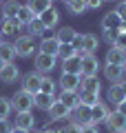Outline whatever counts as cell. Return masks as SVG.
<instances>
[{"label": "cell", "instance_id": "obj_1", "mask_svg": "<svg viewBox=\"0 0 126 133\" xmlns=\"http://www.w3.org/2000/svg\"><path fill=\"white\" fill-rule=\"evenodd\" d=\"M13 47L18 58H33L38 53V38L29 36V33H20V36H16Z\"/></svg>", "mask_w": 126, "mask_h": 133}, {"label": "cell", "instance_id": "obj_2", "mask_svg": "<svg viewBox=\"0 0 126 133\" xmlns=\"http://www.w3.org/2000/svg\"><path fill=\"white\" fill-rule=\"evenodd\" d=\"M11 107H13L16 113H20V111H33L36 109L33 93H29V91H24V89L16 91V93L11 95Z\"/></svg>", "mask_w": 126, "mask_h": 133}, {"label": "cell", "instance_id": "obj_3", "mask_svg": "<svg viewBox=\"0 0 126 133\" xmlns=\"http://www.w3.org/2000/svg\"><path fill=\"white\" fill-rule=\"evenodd\" d=\"M33 66H36V71L42 73V76H51V71H55V66H58V58L38 51L33 56Z\"/></svg>", "mask_w": 126, "mask_h": 133}, {"label": "cell", "instance_id": "obj_4", "mask_svg": "<svg viewBox=\"0 0 126 133\" xmlns=\"http://www.w3.org/2000/svg\"><path fill=\"white\" fill-rule=\"evenodd\" d=\"M80 62H82V76H95L97 78L100 69H102V64L97 60V53H82Z\"/></svg>", "mask_w": 126, "mask_h": 133}, {"label": "cell", "instance_id": "obj_5", "mask_svg": "<svg viewBox=\"0 0 126 133\" xmlns=\"http://www.w3.org/2000/svg\"><path fill=\"white\" fill-rule=\"evenodd\" d=\"M104 124H106V129L111 133H124L126 131V115H122L120 111L113 109L111 113H108V118L104 120Z\"/></svg>", "mask_w": 126, "mask_h": 133}, {"label": "cell", "instance_id": "obj_6", "mask_svg": "<svg viewBox=\"0 0 126 133\" xmlns=\"http://www.w3.org/2000/svg\"><path fill=\"white\" fill-rule=\"evenodd\" d=\"M22 29L24 27L18 22V18H2L0 20V33H2V38H16V36H20Z\"/></svg>", "mask_w": 126, "mask_h": 133}, {"label": "cell", "instance_id": "obj_7", "mask_svg": "<svg viewBox=\"0 0 126 133\" xmlns=\"http://www.w3.org/2000/svg\"><path fill=\"white\" fill-rule=\"evenodd\" d=\"M47 113H49V120H51V122H60V120L64 122V120H69V118H71V113H73V111H71L69 107L64 104V102H60V100L55 98L53 107L47 111Z\"/></svg>", "mask_w": 126, "mask_h": 133}, {"label": "cell", "instance_id": "obj_8", "mask_svg": "<svg viewBox=\"0 0 126 133\" xmlns=\"http://www.w3.org/2000/svg\"><path fill=\"white\" fill-rule=\"evenodd\" d=\"M38 20L44 24V29H47V31H55V29L60 27V11H58L55 7H51V9H47L44 14L38 16Z\"/></svg>", "mask_w": 126, "mask_h": 133}, {"label": "cell", "instance_id": "obj_9", "mask_svg": "<svg viewBox=\"0 0 126 133\" xmlns=\"http://www.w3.org/2000/svg\"><path fill=\"white\" fill-rule=\"evenodd\" d=\"M20 80V66L16 62H7L2 69H0V82L2 84H13Z\"/></svg>", "mask_w": 126, "mask_h": 133}, {"label": "cell", "instance_id": "obj_10", "mask_svg": "<svg viewBox=\"0 0 126 133\" xmlns=\"http://www.w3.org/2000/svg\"><path fill=\"white\" fill-rule=\"evenodd\" d=\"M108 113H111L108 102H106V100H100L97 104L91 107V122H93V124H104V120L108 118Z\"/></svg>", "mask_w": 126, "mask_h": 133}, {"label": "cell", "instance_id": "obj_11", "mask_svg": "<svg viewBox=\"0 0 126 133\" xmlns=\"http://www.w3.org/2000/svg\"><path fill=\"white\" fill-rule=\"evenodd\" d=\"M11 122L18 129L33 131V129H36V115H33V111H20V113H16V118L11 120Z\"/></svg>", "mask_w": 126, "mask_h": 133}, {"label": "cell", "instance_id": "obj_12", "mask_svg": "<svg viewBox=\"0 0 126 133\" xmlns=\"http://www.w3.org/2000/svg\"><path fill=\"white\" fill-rule=\"evenodd\" d=\"M42 73H38L36 69H33V71H29L27 76L22 78V89L24 91H29V93H38V91H40V87H42Z\"/></svg>", "mask_w": 126, "mask_h": 133}, {"label": "cell", "instance_id": "obj_13", "mask_svg": "<svg viewBox=\"0 0 126 133\" xmlns=\"http://www.w3.org/2000/svg\"><path fill=\"white\" fill-rule=\"evenodd\" d=\"M80 82H82V76H75V73H62L58 84H60V91H78Z\"/></svg>", "mask_w": 126, "mask_h": 133}, {"label": "cell", "instance_id": "obj_14", "mask_svg": "<svg viewBox=\"0 0 126 133\" xmlns=\"http://www.w3.org/2000/svg\"><path fill=\"white\" fill-rule=\"evenodd\" d=\"M122 18H120V14L117 11H106V14L102 16V20H100V29H122Z\"/></svg>", "mask_w": 126, "mask_h": 133}, {"label": "cell", "instance_id": "obj_15", "mask_svg": "<svg viewBox=\"0 0 126 133\" xmlns=\"http://www.w3.org/2000/svg\"><path fill=\"white\" fill-rule=\"evenodd\" d=\"M102 71H104V78H106L111 84H113V82H120L122 78H126L124 66H120V64H104Z\"/></svg>", "mask_w": 126, "mask_h": 133}, {"label": "cell", "instance_id": "obj_16", "mask_svg": "<svg viewBox=\"0 0 126 133\" xmlns=\"http://www.w3.org/2000/svg\"><path fill=\"white\" fill-rule=\"evenodd\" d=\"M38 51L40 53H47V56H55L58 58V51H60V42H58L55 38H40V42H38Z\"/></svg>", "mask_w": 126, "mask_h": 133}, {"label": "cell", "instance_id": "obj_17", "mask_svg": "<svg viewBox=\"0 0 126 133\" xmlns=\"http://www.w3.org/2000/svg\"><path fill=\"white\" fill-rule=\"evenodd\" d=\"M33 102H36V109H40V111L47 113V111L53 107V102H55V95H49V93L38 91V93H33Z\"/></svg>", "mask_w": 126, "mask_h": 133}, {"label": "cell", "instance_id": "obj_18", "mask_svg": "<svg viewBox=\"0 0 126 133\" xmlns=\"http://www.w3.org/2000/svg\"><path fill=\"white\" fill-rule=\"evenodd\" d=\"M69 120H73V122H78V124H89V122H91V107L78 104V107L73 109V113H71Z\"/></svg>", "mask_w": 126, "mask_h": 133}, {"label": "cell", "instance_id": "obj_19", "mask_svg": "<svg viewBox=\"0 0 126 133\" xmlns=\"http://www.w3.org/2000/svg\"><path fill=\"white\" fill-rule=\"evenodd\" d=\"M97 49H100V38L93 31H86L82 40V53H97Z\"/></svg>", "mask_w": 126, "mask_h": 133}, {"label": "cell", "instance_id": "obj_20", "mask_svg": "<svg viewBox=\"0 0 126 133\" xmlns=\"http://www.w3.org/2000/svg\"><path fill=\"white\" fill-rule=\"evenodd\" d=\"M124 93H122V87H120V82H113V84H108V89H106V102H111L113 107H117L120 102H124Z\"/></svg>", "mask_w": 126, "mask_h": 133}, {"label": "cell", "instance_id": "obj_21", "mask_svg": "<svg viewBox=\"0 0 126 133\" xmlns=\"http://www.w3.org/2000/svg\"><path fill=\"white\" fill-rule=\"evenodd\" d=\"M62 64V73H75V76H82V62H80V56H73L69 60H60Z\"/></svg>", "mask_w": 126, "mask_h": 133}, {"label": "cell", "instance_id": "obj_22", "mask_svg": "<svg viewBox=\"0 0 126 133\" xmlns=\"http://www.w3.org/2000/svg\"><path fill=\"white\" fill-rule=\"evenodd\" d=\"M78 91H91V93H102V84L95 76H82V82H80Z\"/></svg>", "mask_w": 126, "mask_h": 133}, {"label": "cell", "instance_id": "obj_23", "mask_svg": "<svg viewBox=\"0 0 126 133\" xmlns=\"http://www.w3.org/2000/svg\"><path fill=\"white\" fill-rule=\"evenodd\" d=\"M124 60H126V51H122V49H117V47H111L106 51V58H104V64H124Z\"/></svg>", "mask_w": 126, "mask_h": 133}, {"label": "cell", "instance_id": "obj_24", "mask_svg": "<svg viewBox=\"0 0 126 133\" xmlns=\"http://www.w3.org/2000/svg\"><path fill=\"white\" fill-rule=\"evenodd\" d=\"M60 102H64L66 107H69L71 111L75 109V107L80 104V95H78V91H58V95H55Z\"/></svg>", "mask_w": 126, "mask_h": 133}, {"label": "cell", "instance_id": "obj_25", "mask_svg": "<svg viewBox=\"0 0 126 133\" xmlns=\"http://www.w3.org/2000/svg\"><path fill=\"white\" fill-rule=\"evenodd\" d=\"M75 33H78V31H75L73 27H58V31H55L53 38H55L60 44H71L73 38H75Z\"/></svg>", "mask_w": 126, "mask_h": 133}, {"label": "cell", "instance_id": "obj_26", "mask_svg": "<svg viewBox=\"0 0 126 133\" xmlns=\"http://www.w3.org/2000/svg\"><path fill=\"white\" fill-rule=\"evenodd\" d=\"M0 58L5 62H13L16 58V47H13V42H9V40H0Z\"/></svg>", "mask_w": 126, "mask_h": 133}, {"label": "cell", "instance_id": "obj_27", "mask_svg": "<svg viewBox=\"0 0 126 133\" xmlns=\"http://www.w3.org/2000/svg\"><path fill=\"white\" fill-rule=\"evenodd\" d=\"M42 93H49V95H58V91H60V84H58V80H53L51 76H44L42 78V87H40Z\"/></svg>", "mask_w": 126, "mask_h": 133}, {"label": "cell", "instance_id": "obj_28", "mask_svg": "<svg viewBox=\"0 0 126 133\" xmlns=\"http://www.w3.org/2000/svg\"><path fill=\"white\" fill-rule=\"evenodd\" d=\"M20 5H22V2H18V0H5L2 7H0V9H2V18H16Z\"/></svg>", "mask_w": 126, "mask_h": 133}, {"label": "cell", "instance_id": "obj_29", "mask_svg": "<svg viewBox=\"0 0 126 133\" xmlns=\"http://www.w3.org/2000/svg\"><path fill=\"white\" fill-rule=\"evenodd\" d=\"M27 7H29L36 16H40V14H44L47 9H51L53 2H49V0H27Z\"/></svg>", "mask_w": 126, "mask_h": 133}, {"label": "cell", "instance_id": "obj_30", "mask_svg": "<svg viewBox=\"0 0 126 133\" xmlns=\"http://www.w3.org/2000/svg\"><path fill=\"white\" fill-rule=\"evenodd\" d=\"M16 18H18V22H20V24H22V27H27V24H29V22H31V20H33V18H38V16H36V14H33V11H31V9H29V7H27V5H20V9H18V14H16Z\"/></svg>", "mask_w": 126, "mask_h": 133}, {"label": "cell", "instance_id": "obj_31", "mask_svg": "<svg viewBox=\"0 0 126 133\" xmlns=\"http://www.w3.org/2000/svg\"><path fill=\"white\" fill-rule=\"evenodd\" d=\"M66 11H69L71 16H82V14H86V2L84 0H69L66 2Z\"/></svg>", "mask_w": 126, "mask_h": 133}, {"label": "cell", "instance_id": "obj_32", "mask_svg": "<svg viewBox=\"0 0 126 133\" xmlns=\"http://www.w3.org/2000/svg\"><path fill=\"white\" fill-rule=\"evenodd\" d=\"M24 29H27V33H29V36H33V38H42V33L47 31V29H44V24H42L38 18H33Z\"/></svg>", "mask_w": 126, "mask_h": 133}, {"label": "cell", "instance_id": "obj_33", "mask_svg": "<svg viewBox=\"0 0 126 133\" xmlns=\"http://www.w3.org/2000/svg\"><path fill=\"white\" fill-rule=\"evenodd\" d=\"M80 95V104H86V107H93L100 102V93H91V91H78Z\"/></svg>", "mask_w": 126, "mask_h": 133}, {"label": "cell", "instance_id": "obj_34", "mask_svg": "<svg viewBox=\"0 0 126 133\" xmlns=\"http://www.w3.org/2000/svg\"><path fill=\"white\" fill-rule=\"evenodd\" d=\"M13 107H11V98H5V95H0V118H9Z\"/></svg>", "mask_w": 126, "mask_h": 133}, {"label": "cell", "instance_id": "obj_35", "mask_svg": "<svg viewBox=\"0 0 126 133\" xmlns=\"http://www.w3.org/2000/svg\"><path fill=\"white\" fill-rule=\"evenodd\" d=\"M113 47H117V49H122V51H126V24H122V29L117 31Z\"/></svg>", "mask_w": 126, "mask_h": 133}, {"label": "cell", "instance_id": "obj_36", "mask_svg": "<svg viewBox=\"0 0 126 133\" xmlns=\"http://www.w3.org/2000/svg\"><path fill=\"white\" fill-rule=\"evenodd\" d=\"M58 133H80V124L73 122V120H64V124H62L60 129H55Z\"/></svg>", "mask_w": 126, "mask_h": 133}, {"label": "cell", "instance_id": "obj_37", "mask_svg": "<svg viewBox=\"0 0 126 133\" xmlns=\"http://www.w3.org/2000/svg\"><path fill=\"white\" fill-rule=\"evenodd\" d=\"M78 56L75 53V49L71 47V44H60V51H58V60H69V58Z\"/></svg>", "mask_w": 126, "mask_h": 133}, {"label": "cell", "instance_id": "obj_38", "mask_svg": "<svg viewBox=\"0 0 126 133\" xmlns=\"http://www.w3.org/2000/svg\"><path fill=\"white\" fill-rule=\"evenodd\" d=\"M117 31H120V29H104V31H102V40L108 44V47H113V42H115V36H117Z\"/></svg>", "mask_w": 126, "mask_h": 133}, {"label": "cell", "instance_id": "obj_39", "mask_svg": "<svg viewBox=\"0 0 126 133\" xmlns=\"http://www.w3.org/2000/svg\"><path fill=\"white\" fill-rule=\"evenodd\" d=\"M82 40H84V33H75L73 42H71V47L75 49V53H78V56H82Z\"/></svg>", "mask_w": 126, "mask_h": 133}, {"label": "cell", "instance_id": "obj_40", "mask_svg": "<svg viewBox=\"0 0 126 133\" xmlns=\"http://www.w3.org/2000/svg\"><path fill=\"white\" fill-rule=\"evenodd\" d=\"M13 129V122L9 118H0V133H11Z\"/></svg>", "mask_w": 126, "mask_h": 133}, {"label": "cell", "instance_id": "obj_41", "mask_svg": "<svg viewBox=\"0 0 126 133\" xmlns=\"http://www.w3.org/2000/svg\"><path fill=\"white\" fill-rule=\"evenodd\" d=\"M80 133H100V129L97 124L89 122V124H80Z\"/></svg>", "mask_w": 126, "mask_h": 133}, {"label": "cell", "instance_id": "obj_42", "mask_svg": "<svg viewBox=\"0 0 126 133\" xmlns=\"http://www.w3.org/2000/svg\"><path fill=\"white\" fill-rule=\"evenodd\" d=\"M117 14H120V18H122V22H124L126 24V2H122V0H120V5H117Z\"/></svg>", "mask_w": 126, "mask_h": 133}, {"label": "cell", "instance_id": "obj_43", "mask_svg": "<svg viewBox=\"0 0 126 133\" xmlns=\"http://www.w3.org/2000/svg\"><path fill=\"white\" fill-rule=\"evenodd\" d=\"M84 2H86V9H100V7H102L104 5V2H102V0H84Z\"/></svg>", "mask_w": 126, "mask_h": 133}, {"label": "cell", "instance_id": "obj_44", "mask_svg": "<svg viewBox=\"0 0 126 133\" xmlns=\"http://www.w3.org/2000/svg\"><path fill=\"white\" fill-rule=\"evenodd\" d=\"M115 111H120L122 115H126V100H124V102H120V104L115 107Z\"/></svg>", "mask_w": 126, "mask_h": 133}, {"label": "cell", "instance_id": "obj_45", "mask_svg": "<svg viewBox=\"0 0 126 133\" xmlns=\"http://www.w3.org/2000/svg\"><path fill=\"white\" fill-rule=\"evenodd\" d=\"M120 87H122V93H124V98H126V78L120 80Z\"/></svg>", "mask_w": 126, "mask_h": 133}, {"label": "cell", "instance_id": "obj_46", "mask_svg": "<svg viewBox=\"0 0 126 133\" xmlns=\"http://www.w3.org/2000/svg\"><path fill=\"white\" fill-rule=\"evenodd\" d=\"M11 133H31V131H24V129H18V127H13V129H11Z\"/></svg>", "mask_w": 126, "mask_h": 133}, {"label": "cell", "instance_id": "obj_47", "mask_svg": "<svg viewBox=\"0 0 126 133\" xmlns=\"http://www.w3.org/2000/svg\"><path fill=\"white\" fill-rule=\"evenodd\" d=\"M40 133H58V131H55V129H51V127H47V129H42Z\"/></svg>", "mask_w": 126, "mask_h": 133}, {"label": "cell", "instance_id": "obj_48", "mask_svg": "<svg viewBox=\"0 0 126 133\" xmlns=\"http://www.w3.org/2000/svg\"><path fill=\"white\" fill-rule=\"evenodd\" d=\"M5 64H7V62H5V60H2V58H0V69H2V66H5Z\"/></svg>", "mask_w": 126, "mask_h": 133}, {"label": "cell", "instance_id": "obj_49", "mask_svg": "<svg viewBox=\"0 0 126 133\" xmlns=\"http://www.w3.org/2000/svg\"><path fill=\"white\" fill-rule=\"evenodd\" d=\"M102 2H115V0H102Z\"/></svg>", "mask_w": 126, "mask_h": 133}, {"label": "cell", "instance_id": "obj_50", "mask_svg": "<svg viewBox=\"0 0 126 133\" xmlns=\"http://www.w3.org/2000/svg\"><path fill=\"white\" fill-rule=\"evenodd\" d=\"M122 66H124V71H126V60H124V64H122Z\"/></svg>", "mask_w": 126, "mask_h": 133}, {"label": "cell", "instance_id": "obj_51", "mask_svg": "<svg viewBox=\"0 0 126 133\" xmlns=\"http://www.w3.org/2000/svg\"><path fill=\"white\" fill-rule=\"evenodd\" d=\"M2 2H5V0H0V7H2Z\"/></svg>", "mask_w": 126, "mask_h": 133}, {"label": "cell", "instance_id": "obj_52", "mask_svg": "<svg viewBox=\"0 0 126 133\" xmlns=\"http://www.w3.org/2000/svg\"><path fill=\"white\" fill-rule=\"evenodd\" d=\"M0 40H5V38H2V33H0Z\"/></svg>", "mask_w": 126, "mask_h": 133}, {"label": "cell", "instance_id": "obj_53", "mask_svg": "<svg viewBox=\"0 0 126 133\" xmlns=\"http://www.w3.org/2000/svg\"><path fill=\"white\" fill-rule=\"evenodd\" d=\"M62 2H64V5H66V2H69V0H62Z\"/></svg>", "mask_w": 126, "mask_h": 133}, {"label": "cell", "instance_id": "obj_54", "mask_svg": "<svg viewBox=\"0 0 126 133\" xmlns=\"http://www.w3.org/2000/svg\"><path fill=\"white\" fill-rule=\"evenodd\" d=\"M49 2H55V0H49Z\"/></svg>", "mask_w": 126, "mask_h": 133}, {"label": "cell", "instance_id": "obj_55", "mask_svg": "<svg viewBox=\"0 0 126 133\" xmlns=\"http://www.w3.org/2000/svg\"><path fill=\"white\" fill-rule=\"evenodd\" d=\"M122 2H126V0H122Z\"/></svg>", "mask_w": 126, "mask_h": 133}, {"label": "cell", "instance_id": "obj_56", "mask_svg": "<svg viewBox=\"0 0 126 133\" xmlns=\"http://www.w3.org/2000/svg\"><path fill=\"white\" fill-rule=\"evenodd\" d=\"M124 133H126V131H124Z\"/></svg>", "mask_w": 126, "mask_h": 133}]
</instances>
